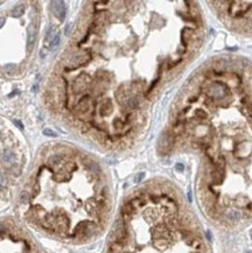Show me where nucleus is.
<instances>
[{"mask_svg":"<svg viewBox=\"0 0 252 253\" xmlns=\"http://www.w3.org/2000/svg\"><path fill=\"white\" fill-rule=\"evenodd\" d=\"M92 5L67 62L75 71L67 102L83 133L106 146H123L140 130L161 84L199 55L206 20L196 1Z\"/></svg>","mask_w":252,"mask_h":253,"instance_id":"obj_1","label":"nucleus"},{"mask_svg":"<svg viewBox=\"0 0 252 253\" xmlns=\"http://www.w3.org/2000/svg\"><path fill=\"white\" fill-rule=\"evenodd\" d=\"M160 147L196 155L199 197L217 223L252 217V69L230 55L210 58L186 83Z\"/></svg>","mask_w":252,"mask_h":253,"instance_id":"obj_2","label":"nucleus"},{"mask_svg":"<svg viewBox=\"0 0 252 253\" xmlns=\"http://www.w3.org/2000/svg\"><path fill=\"white\" fill-rule=\"evenodd\" d=\"M57 169L43 168L26 195L28 215L45 230L85 241L98 234L110 212V189L100 167L79 156H51Z\"/></svg>","mask_w":252,"mask_h":253,"instance_id":"obj_3","label":"nucleus"},{"mask_svg":"<svg viewBox=\"0 0 252 253\" xmlns=\"http://www.w3.org/2000/svg\"><path fill=\"white\" fill-rule=\"evenodd\" d=\"M109 253H209L181 197L163 184L146 187L121 209Z\"/></svg>","mask_w":252,"mask_h":253,"instance_id":"obj_4","label":"nucleus"},{"mask_svg":"<svg viewBox=\"0 0 252 253\" xmlns=\"http://www.w3.org/2000/svg\"><path fill=\"white\" fill-rule=\"evenodd\" d=\"M214 14L233 32H252V2L208 1Z\"/></svg>","mask_w":252,"mask_h":253,"instance_id":"obj_5","label":"nucleus"},{"mask_svg":"<svg viewBox=\"0 0 252 253\" xmlns=\"http://www.w3.org/2000/svg\"><path fill=\"white\" fill-rule=\"evenodd\" d=\"M0 253H30V246L14 231L0 225Z\"/></svg>","mask_w":252,"mask_h":253,"instance_id":"obj_6","label":"nucleus"},{"mask_svg":"<svg viewBox=\"0 0 252 253\" xmlns=\"http://www.w3.org/2000/svg\"><path fill=\"white\" fill-rule=\"evenodd\" d=\"M51 8L54 11V14L60 19V20H63L64 19V15H66V6H64V2L63 1H53L51 2Z\"/></svg>","mask_w":252,"mask_h":253,"instance_id":"obj_7","label":"nucleus"},{"mask_svg":"<svg viewBox=\"0 0 252 253\" xmlns=\"http://www.w3.org/2000/svg\"><path fill=\"white\" fill-rule=\"evenodd\" d=\"M27 49L28 51H32L33 47H34V43H35V28L33 25H30L27 29Z\"/></svg>","mask_w":252,"mask_h":253,"instance_id":"obj_8","label":"nucleus"},{"mask_svg":"<svg viewBox=\"0 0 252 253\" xmlns=\"http://www.w3.org/2000/svg\"><path fill=\"white\" fill-rule=\"evenodd\" d=\"M12 13H13V15H15V17H20V15H22L23 13H25V6H23V5L15 6V7L13 8Z\"/></svg>","mask_w":252,"mask_h":253,"instance_id":"obj_9","label":"nucleus"},{"mask_svg":"<svg viewBox=\"0 0 252 253\" xmlns=\"http://www.w3.org/2000/svg\"><path fill=\"white\" fill-rule=\"evenodd\" d=\"M60 43V34H56L55 35V37L53 39V41H51V48H55V47L57 46Z\"/></svg>","mask_w":252,"mask_h":253,"instance_id":"obj_10","label":"nucleus"},{"mask_svg":"<svg viewBox=\"0 0 252 253\" xmlns=\"http://www.w3.org/2000/svg\"><path fill=\"white\" fill-rule=\"evenodd\" d=\"M43 134L46 136V137H57V134L54 132V131H51V130H49V128H46V130H43Z\"/></svg>","mask_w":252,"mask_h":253,"instance_id":"obj_11","label":"nucleus"},{"mask_svg":"<svg viewBox=\"0 0 252 253\" xmlns=\"http://www.w3.org/2000/svg\"><path fill=\"white\" fill-rule=\"evenodd\" d=\"M4 23H5V18H0V28L2 27Z\"/></svg>","mask_w":252,"mask_h":253,"instance_id":"obj_12","label":"nucleus"},{"mask_svg":"<svg viewBox=\"0 0 252 253\" xmlns=\"http://www.w3.org/2000/svg\"><path fill=\"white\" fill-rule=\"evenodd\" d=\"M251 238H252V231H251Z\"/></svg>","mask_w":252,"mask_h":253,"instance_id":"obj_13","label":"nucleus"}]
</instances>
